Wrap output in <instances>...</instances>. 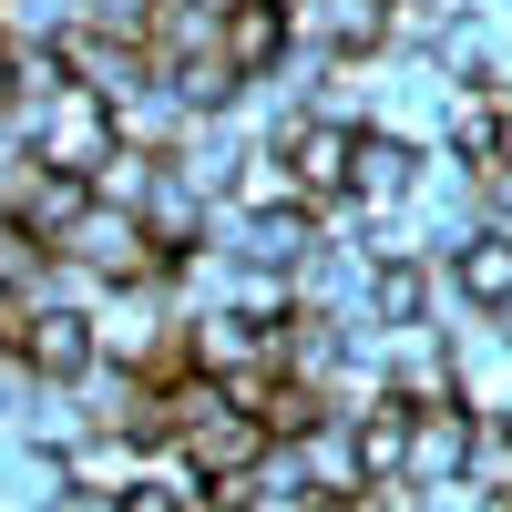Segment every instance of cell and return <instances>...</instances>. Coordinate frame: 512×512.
Returning a JSON list of instances; mask_svg holds the SVG:
<instances>
[{"mask_svg":"<svg viewBox=\"0 0 512 512\" xmlns=\"http://www.w3.org/2000/svg\"><path fill=\"white\" fill-rule=\"evenodd\" d=\"M410 144L400 134H349V205H410Z\"/></svg>","mask_w":512,"mask_h":512,"instance_id":"cell-4","label":"cell"},{"mask_svg":"<svg viewBox=\"0 0 512 512\" xmlns=\"http://www.w3.org/2000/svg\"><path fill=\"white\" fill-rule=\"evenodd\" d=\"M349 134H359L349 113H287L277 123V154H287V175H297V205L349 195Z\"/></svg>","mask_w":512,"mask_h":512,"instance_id":"cell-2","label":"cell"},{"mask_svg":"<svg viewBox=\"0 0 512 512\" xmlns=\"http://www.w3.org/2000/svg\"><path fill=\"white\" fill-rule=\"evenodd\" d=\"M287 41H297L287 0H236V11H216V62H226L236 82L277 72V62H287Z\"/></svg>","mask_w":512,"mask_h":512,"instance_id":"cell-3","label":"cell"},{"mask_svg":"<svg viewBox=\"0 0 512 512\" xmlns=\"http://www.w3.org/2000/svg\"><path fill=\"white\" fill-rule=\"evenodd\" d=\"M41 512H123V502H113V492H82V482H62V492L41 502Z\"/></svg>","mask_w":512,"mask_h":512,"instance_id":"cell-12","label":"cell"},{"mask_svg":"<svg viewBox=\"0 0 512 512\" xmlns=\"http://www.w3.org/2000/svg\"><path fill=\"white\" fill-rule=\"evenodd\" d=\"M451 287L472 297V308H512V236H502V226L461 236V256H451Z\"/></svg>","mask_w":512,"mask_h":512,"instance_id":"cell-8","label":"cell"},{"mask_svg":"<svg viewBox=\"0 0 512 512\" xmlns=\"http://www.w3.org/2000/svg\"><path fill=\"white\" fill-rule=\"evenodd\" d=\"M492 154H502V164H512V103H502V134H492Z\"/></svg>","mask_w":512,"mask_h":512,"instance_id":"cell-14","label":"cell"},{"mask_svg":"<svg viewBox=\"0 0 512 512\" xmlns=\"http://www.w3.org/2000/svg\"><path fill=\"white\" fill-rule=\"evenodd\" d=\"M0 113H21V52L0 41Z\"/></svg>","mask_w":512,"mask_h":512,"instance_id":"cell-13","label":"cell"},{"mask_svg":"<svg viewBox=\"0 0 512 512\" xmlns=\"http://www.w3.org/2000/svg\"><path fill=\"white\" fill-rule=\"evenodd\" d=\"M236 205H246V216H277V205H297V175H287V154H277V144L236 154Z\"/></svg>","mask_w":512,"mask_h":512,"instance_id":"cell-10","label":"cell"},{"mask_svg":"<svg viewBox=\"0 0 512 512\" xmlns=\"http://www.w3.org/2000/svg\"><path fill=\"white\" fill-rule=\"evenodd\" d=\"M308 41H328V52H379V41H390V0H318V11H287Z\"/></svg>","mask_w":512,"mask_h":512,"instance_id":"cell-6","label":"cell"},{"mask_svg":"<svg viewBox=\"0 0 512 512\" xmlns=\"http://www.w3.org/2000/svg\"><path fill=\"white\" fill-rule=\"evenodd\" d=\"M420 308H431V267L420 256H379L369 267V318L379 328H420Z\"/></svg>","mask_w":512,"mask_h":512,"instance_id":"cell-9","label":"cell"},{"mask_svg":"<svg viewBox=\"0 0 512 512\" xmlns=\"http://www.w3.org/2000/svg\"><path fill=\"white\" fill-rule=\"evenodd\" d=\"M21 359H31L41 379H82V369H93V318H72V308H31Z\"/></svg>","mask_w":512,"mask_h":512,"instance_id":"cell-5","label":"cell"},{"mask_svg":"<svg viewBox=\"0 0 512 512\" xmlns=\"http://www.w3.org/2000/svg\"><path fill=\"white\" fill-rule=\"evenodd\" d=\"M62 482H82V492H134L144 482V441L134 431H103V441H72V461H62Z\"/></svg>","mask_w":512,"mask_h":512,"instance_id":"cell-7","label":"cell"},{"mask_svg":"<svg viewBox=\"0 0 512 512\" xmlns=\"http://www.w3.org/2000/svg\"><path fill=\"white\" fill-rule=\"evenodd\" d=\"M338 512H420V482H400V472H379V482H359Z\"/></svg>","mask_w":512,"mask_h":512,"instance_id":"cell-11","label":"cell"},{"mask_svg":"<svg viewBox=\"0 0 512 512\" xmlns=\"http://www.w3.org/2000/svg\"><path fill=\"white\" fill-rule=\"evenodd\" d=\"M0 123H21V134H31V154L52 164V175H82V185H93L103 164H113V144H123V134H113V103L93 93V82H52L41 103L0 113Z\"/></svg>","mask_w":512,"mask_h":512,"instance_id":"cell-1","label":"cell"}]
</instances>
